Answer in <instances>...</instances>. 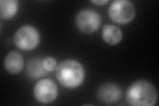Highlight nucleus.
<instances>
[{
	"instance_id": "39448f33",
	"label": "nucleus",
	"mask_w": 159,
	"mask_h": 106,
	"mask_svg": "<svg viewBox=\"0 0 159 106\" xmlns=\"http://www.w3.org/2000/svg\"><path fill=\"white\" fill-rule=\"evenodd\" d=\"M101 24V16L92 9H84L76 15V27L84 33H93L99 29Z\"/></svg>"
},
{
	"instance_id": "f257e3e1",
	"label": "nucleus",
	"mask_w": 159,
	"mask_h": 106,
	"mask_svg": "<svg viewBox=\"0 0 159 106\" xmlns=\"http://www.w3.org/2000/svg\"><path fill=\"white\" fill-rule=\"evenodd\" d=\"M56 77L62 86L74 89L80 86L85 78V70L80 62L67 59L60 63L56 68Z\"/></svg>"
},
{
	"instance_id": "9b49d317",
	"label": "nucleus",
	"mask_w": 159,
	"mask_h": 106,
	"mask_svg": "<svg viewBox=\"0 0 159 106\" xmlns=\"http://www.w3.org/2000/svg\"><path fill=\"white\" fill-rule=\"evenodd\" d=\"M19 3L17 0H1L0 1V16L3 19H10L17 13Z\"/></svg>"
},
{
	"instance_id": "f8f14e48",
	"label": "nucleus",
	"mask_w": 159,
	"mask_h": 106,
	"mask_svg": "<svg viewBox=\"0 0 159 106\" xmlns=\"http://www.w3.org/2000/svg\"><path fill=\"white\" fill-rule=\"evenodd\" d=\"M43 65L45 70H47L48 72H50L56 70L57 62L54 58L52 57H47L43 60Z\"/></svg>"
},
{
	"instance_id": "20e7f679",
	"label": "nucleus",
	"mask_w": 159,
	"mask_h": 106,
	"mask_svg": "<svg viewBox=\"0 0 159 106\" xmlns=\"http://www.w3.org/2000/svg\"><path fill=\"white\" fill-rule=\"evenodd\" d=\"M41 36L38 30L33 25H25L20 27L14 35L16 46L25 51L35 48L40 43Z\"/></svg>"
},
{
	"instance_id": "0eeeda50",
	"label": "nucleus",
	"mask_w": 159,
	"mask_h": 106,
	"mask_svg": "<svg viewBox=\"0 0 159 106\" xmlns=\"http://www.w3.org/2000/svg\"><path fill=\"white\" fill-rule=\"evenodd\" d=\"M122 90L115 83H105L98 90V98L101 102L106 104H113L120 100Z\"/></svg>"
},
{
	"instance_id": "423d86ee",
	"label": "nucleus",
	"mask_w": 159,
	"mask_h": 106,
	"mask_svg": "<svg viewBox=\"0 0 159 106\" xmlns=\"http://www.w3.org/2000/svg\"><path fill=\"white\" fill-rule=\"evenodd\" d=\"M58 88L56 84L50 79H42L34 85L33 94L36 100L43 104H51L58 95Z\"/></svg>"
},
{
	"instance_id": "f03ea898",
	"label": "nucleus",
	"mask_w": 159,
	"mask_h": 106,
	"mask_svg": "<svg viewBox=\"0 0 159 106\" xmlns=\"http://www.w3.org/2000/svg\"><path fill=\"white\" fill-rule=\"evenodd\" d=\"M126 100L129 105L133 106H152L158 101V92L151 82L138 80L127 89Z\"/></svg>"
},
{
	"instance_id": "1a4fd4ad",
	"label": "nucleus",
	"mask_w": 159,
	"mask_h": 106,
	"mask_svg": "<svg viewBox=\"0 0 159 106\" xmlns=\"http://www.w3.org/2000/svg\"><path fill=\"white\" fill-rule=\"evenodd\" d=\"M102 39L109 45H116L121 42L123 39V32L120 28L111 24L103 26L102 32Z\"/></svg>"
},
{
	"instance_id": "9d476101",
	"label": "nucleus",
	"mask_w": 159,
	"mask_h": 106,
	"mask_svg": "<svg viewBox=\"0 0 159 106\" xmlns=\"http://www.w3.org/2000/svg\"><path fill=\"white\" fill-rule=\"evenodd\" d=\"M26 72L30 78L35 80L45 76L48 72L43 67V60L33 58L28 62Z\"/></svg>"
},
{
	"instance_id": "ddd939ff",
	"label": "nucleus",
	"mask_w": 159,
	"mask_h": 106,
	"mask_svg": "<svg viewBox=\"0 0 159 106\" xmlns=\"http://www.w3.org/2000/svg\"><path fill=\"white\" fill-rule=\"evenodd\" d=\"M92 3L93 4H96L97 6H104V5L107 4L108 2H109V0H93V1H91Z\"/></svg>"
},
{
	"instance_id": "7ed1b4c3",
	"label": "nucleus",
	"mask_w": 159,
	"mask_h": 106,
	"mask_svg": "<svg viewBox=\"0 0 159 106\" xmlns=\"http://www.w3.org/2000/svg\"><path fill=\"white\" fill-rule=\"evenodd\" d=\"M136 15L135 7L128 0H115L108 8V16L112 21L125 25L131 22Z\"/></svg>"
},
{
	"instance_id": "6e6552de",
	"label": "nucleus",
	"mask_w": 159,
	"mask_h": 106,
	"mask_svg": "<svg viewBox=\"0 0 159 106\" xmlns=\"http://www.w3.org/2000/svg\"><path fill=\"white\" fill-rule=\"evenodd\" d=\"M3 64L9 73L17 74L21 72L24 67V58L22 55L17 51L10 52L5 58Z\"/></svg>"
}]
</instances>
